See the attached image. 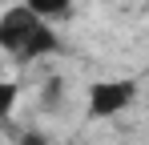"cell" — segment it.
<instances>
[{
	"instance_id": "1",
	"label": "cell",
	"mask_w": 149,
	"mask_h": 145,
	"mask_svg": "<svg viewBox=\"0 0 149 145\" xmlns=\"http://www.w3.org/2000/svg\"><path fill=\"white\" fill-rule=\"evenodd\" d=\"M133 97H137L133 81H97L89 89V117H113L133 105Z\"/></svg>"
},
{
	"instance_id": "5",
	"label": "cell",
	"mask_w": 149,
	"mask_h": 145,
	"mask_svg": "<svg viewBox=\"0 0 149 145\" xmlns=\"http://www.w3.org/2000/svg\"><path fill=\"white\" fill-rule=\"evenodd\" d=\"M12 105H16V85H8V81H0V121L12 113Z\"/></svg>"
},
{
	"instance_id": "4",
	"label": "cell",
	"mask_w": 149,
	"mask_h": 145,
	"mask_svg": "<svg viewBox=\"0 0 149 145\" xmlns=\"http://www.w3.org/2000/svg\"><path fill=\"white\" fill-rule=\"evenodd\" d=\"M28 12H36L40 20H65L73 16V0H24Z\"/></svg>"
},
{
	"instance_id": "7",
	"label": "cell",
	"mask_w": 149,
	"mask_h": 145,
	"mask_svg": "<svg viewBox=\"0 0 149 145\" xmlns=\"http://www.w3.org/2000/svg\"><path fill=\"white\" fill-rule=\"evenodd\" d=\"M20 145H45V137H40V133H24V141Z\"/></svg>"
},
{
	"instance_id": "6",
	"label": "cell",
	"mask_w": 149,
	"mask_h": 145,
	"mask_svg": "<svg viewBox=\"0 0 149 145\" xmlns=\"http://www.w3.org/2000/svg\"><path fill=\"white\" fill-rule=\"evenodd\" d=\"M61 93H65V85H61V81H56V77H52L49 85H45V105H49V109H52V105H56V101H61Z\"/></svg>"
},
{
	"instance_id": "3",
	"label": "cell",
	"mask_w": 149,
	"mask_h": 145,
	"mask_svg": "<svg viewBox=\"0 0 149 145\" xmlns=\"http://www.w3.org/2000/svg\"><path fill=\"white\" fill-rule=\"evenodd\" d=\"M56 48H61L56 32H52L49 24H40V28H36V32L24 40V48L16 52V61H20V65H28V61H36V56H49V52H56Z\"/></svg>"
},
{
	"instance_id": "2",
	"label": "cell",
	"mask_w": 149,
	"mask_h": 145,
	"mask_svg": "<svg viewBox=\"0 0 149 145\" xmlns=\"http://www.w3.org/2000/svg\"><path fill=\"white\" fill-rule=\"evenodd\" d=\"M40 24H45V20H40L36 12H28L24 4L8 8V12L0 16V48H8V52L16 56V52L24 48V40L36 32V28H40Z\"/></svg>"
}]
</instances>
